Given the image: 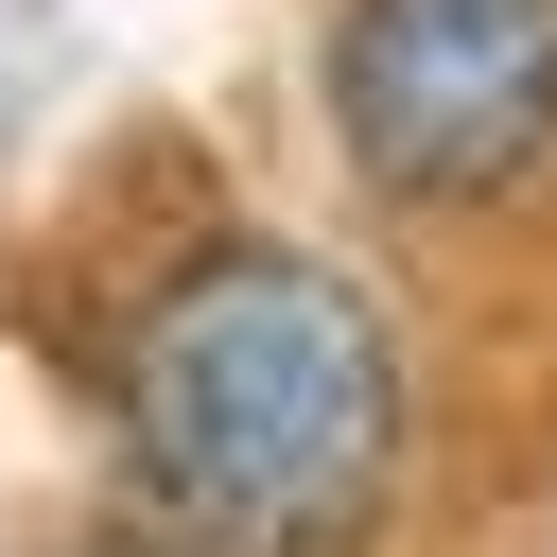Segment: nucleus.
Returning a JSON list of instances; mask_svg holds the SVG:
<instances>
[{
    "label": "nucleus",
    "mask_w": 557,
    "mask_h": 557,
    "mask_svg": "<svg viewBox=\"0 0 557 557\" xmlns=\"http://www.w3.org/2000/svg\"><path fill=\"white\" fill-rule=\"evenodd\" d=\"M139 557H157V540H139ZM191 557H209V540H191Z\"/></svg>",
    "instance_id": "obj_3"
},
{
    "label": "nucleus",
    "mask_w": 557,
    "mask_h": 557,
    "mask_svg": "<svg viewBox=\"0 0 557 557\" xmlns=\"http://www.w3.org/2000/svg\"><path fill=\"white\" fill-rule=\"evenodd\" d=\"M122 453L209 557H331L400 470V348L296 244H209L122 331Z\"/></svg>",
    "instance_id": "obj_1"
},
{
    "label": "nucleus",
    "mask_w": 557,
    "mask_h": 557,
    "mask_svg": "<svg viewBox=\"0 0 557 557\" xmlns=\"http://www.w3.org/2000/svg\"><path fill=\"white\" fill-rule=\"evenodd\" d=\"M331 139L400 209H487L557 157V0H348Z\"/></svg>",
    "instance_id": "obj_2"
}]
</instances>
